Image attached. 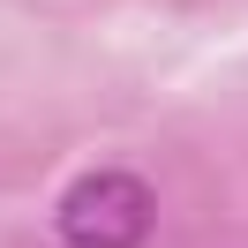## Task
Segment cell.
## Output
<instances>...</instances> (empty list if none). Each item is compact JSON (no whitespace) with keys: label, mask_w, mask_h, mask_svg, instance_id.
Segmentation results:
<instances>
[{"label":"cell","mask_w":248,"mask_h":248,"mask_svg":"<svg viewBox=\"0 0 248 248\" xmlns=\"http://www.w3.org/2000/svg\"><path fill=\"white\" fill-rule=\"evenodd\" d=\"M151 218H158V203H151V188L136 173L98 166L61 196V241L68 248H143Z\"/></svg>","instance_id":"1"}]
</instances>
